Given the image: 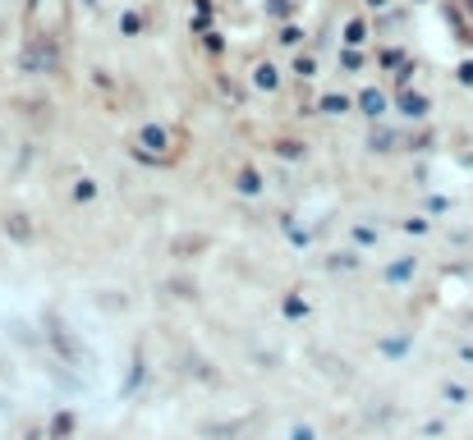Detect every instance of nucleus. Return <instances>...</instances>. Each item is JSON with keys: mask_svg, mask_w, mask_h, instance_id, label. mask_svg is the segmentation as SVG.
Instances as JSON below:
<instances>
[{"mask_svg": "<svg viewBox=\"0 0 473 440\" xmlns=\"http://www.w3.org/2000/svg\"><path fill=\"white\" fill-rule=\"evenodd\" d=\"M253 82H257V88H276V69H272V65H257V69H253Z\"/></svg>", "mask_w": 473, "mask_h": 440, "instance_id": "nucleus-1", "label": "nucleus"}, {"mask_svg": "<svg viewBox=\"0 0 473 440\" xmlns=\"http://www.w3.org/2000/svg\"><path fill=\"white\" fill-rule=\"evenodd\" d=\"M405 115H409V120L428 115V97H405Z\"/></svg>", "mask_w": 473, "mask_h": 440, "instance_id": "nucleus-2", "label": "nucleus"}, {"mask_svg": "<svg viewBox=\"0 0 473 440\" xmlns=\"http://www.w3.org/2000/svg\"><path fill=\"white\" fill-rule=\"evenodd\" d=\"M74 198H78V202H92V198H97V184H92V179H78V184H74Z\"/></svg>", "mask_w": 473, "mask_h": 440, "instance_id": "nucleus-3", "label": "nucleus"}, {"mask_svg": "<svg viewBox=\"0 0 473 440\" xmlns=\"http://www.w3.org/2000/svg\"><path fill=\"white\" fill-rule=\"evenodd\" d=\"M240 192H262V179L253 170H240Z\"/></svg>", "mask_w": 473, "mask_h": 440, "instance_id": "nucleus-4", "label": "nucleus"}, {"mask_svg": "<svg viewBox=\"0 0 473 440\" xmlns=\"http://www.w3.org/2000/svg\"><path fill=\"white\" fill-rule=\"evenodd\" d=\"M363 106H367V115H382L386 97H382V92H363Z\"/></svg>", "mask_w": 473, "mask_h": 440, "instance_id": "nucleus-5", "label": "nucleus"}, {"mask_svg": "<svg viewBox=\"0 0 473 440\" xmlns=\"http://www.w3.org/2000/svg\"><path fill=\"white\" fill-rule=\"evenodd\" d=\"M363 37H367V28H363V23H359V19H354V23H350V28H345V42H350V46H359V42H363Z\"/></svg>", "mask_w": 473, "mask_h": 440, "instance_id": "nucleus-6", "label": "nucleus"}, {"mask_svg": "<svg viewBox=\"0 0 473 440\" xmlns=\"http://www.w3.org/2000/svg\"><path fill=\"white\" fill-rule=\"evenodd\" d=\"M327 110H331V115H335V110H350V101L345 97H327Z\"/></svg>", "mask_w": 473, "mask_h": 440, "instance_id": "nucleus-7", "label": "nucleus"}, {"mask_svg": "<svg viewBox=\"0 0 473 440\" xmlns=\"http://www.w3.org/2000/svg\"><path fill=\"white\" fill-rule=\"evenodd\" d=\"M460 82H473V60H464V65H460Z\"/></svg>", "mask_w": 473, "mask_h": 440, "instance_id": "nucleus-8", "label": "nucleus"}, {"mask_svg": "<svg viewBox=\"0 0 473 440\" xmlns=\"http://www.w3.org/2000/svg\"><path fill=\"white\" fill-rule=\"evenodd\" d=\"M367 5H373V10H377V5H386V0H367Z\"/></svg>", "mask_w": 473, "mask_h": 440, "instance_id": "nucleus-9", "label": "nucleus"}, {"mask_svg": "<svg viewBox=\"0 0 473 440\" xmlns=\"http://www.w3.org/2000/svg\"><path fill=\"white\" fill-rule=\"evenodd\" d=\"M469 5H473V0H469Z\"/></svg>", "mask_w": 473, "mask_h": 440, "instance_id": "nucleus-10", "label": "nucleus"}]
</instances>
